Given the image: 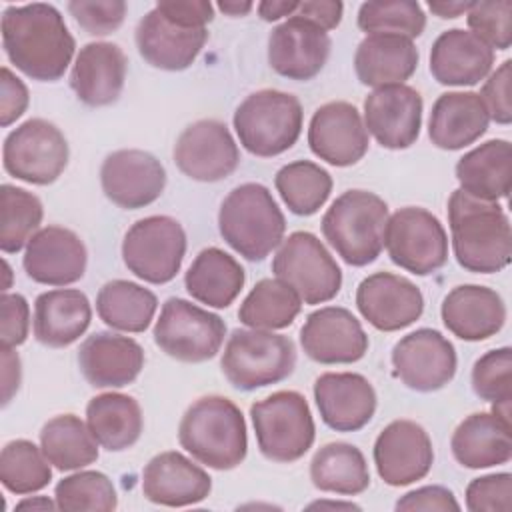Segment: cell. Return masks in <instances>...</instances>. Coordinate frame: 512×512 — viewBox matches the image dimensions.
Returning <instances> with one entry per match:
<instances>
[{"mask_svg": "<svg viewBox=\"0 0 512 512\" xmlns=\"http://www.w3.org/2000/svg\"><path fill=\"white\" fill-rule=\"evenodd\" d=\"M356 308L376 330L396 332L422 316L424 296L420 288L404 276L374 272L358 284Z\"/></svg>", "mask_w": 512, "mask_h": 512, "instance_id": "ffe728a7", "label": "cell"}, {"mask_svg": "<svg viewBox=\"0 0 512 512\" xmlns=\"http://www.w3.org/2000/svg\"><path fill=\"white\" fill-rule=\"evenodd\" d=\"M86 246L80 236L62 226L38 230L26 244L22 258L24 272L38 284L68 286L86 272Z\"/></svg>", "mask_w": 512, "mask_h": 512, "instance_id": "603a6c76", "label": "cell"}, {"mask_svg": "<svg viewBox=\"0 0 512 512\" xmlns=\"http://www.w3.org/2000/svg\"><path fill=\"white\" fill-rule=\"evenodd\" d=\"M0 202V248L6 254H16L38 232L44 216L42 202L32 192L12 184H2Z\"/></svg>", "mask_w": 512, "mask_h": 512, "instance_id": "7bdbcfd3", "label": "cell"}, {"mask_svg": "<svg viewBox=\"0 0 512 512\" xmlns=\"http://www.w3.org/2000/svg\"><path fill=\"white\" fill-rule=\"evenodd\" d=\"M448 222L454 256L464 270L494 274L510 264L512 230L498 202L478 200L458 188L448 198Z\"/></svg>", "mask_w": 512, "mask_h": 512, "instance_id": "7a4b0ae2", "label": "cell"}, {"mask_svg": "<svg viewBox=\"0 0 512 512\" xmlns=\"http://www.w3.org/2000/svg\"><path fill=\"white\" fill-rule=\"evenodd\" d=\"M332 40L320 26L292 14L268 38V64L288 80H310L326 64Z\"/></svg>", "mask_w": 512, "mask_h": 512, "instance_id": "44dd1931", "label": "cell"}, {"mask_svg": "<svg viewBox=\"0 0 512 512\" xmlns=\"http://www.w3.org/2000/svg\"><path fill=\"white\" fill-rule=\"evenodd\" d=\"M30 308L22 294L4 292L0 298V342L4 348L20 346L28 338Z\"/></svg>", "mask_w": 512, "mask_h": 512, "instance_id": "f5cc1de1", "label": "cell"}, {"mask_svg": "<svg viewBox=\"0 0 512 512\" xmlns=\"http://www.w3.org/2000/svg\"><path fill=\"white\" fill-rule=\"evenodd\" d=\"M490 116L476 92H446L432 106L428 136L442 150H462L488 130Z\"/></svg>", "mask_w": 512, "mask_h": 512, "instance_id": "4dcf8cb0", "label": "cell"}, {"mask_svg": "<svg viewBox=\"0 0 512 512\" xmlns=\"http://www.w3.org/2000/svg\"><path fill=\"white\" fill-rule=\"evenodd\" d=\"M86 424L96 442L108 452H122L134 446L144 428L138 400L120 392L94 396L86 406Z\"/></svg>", "mask_w": 512, "mask_h": 512, "instance_id": "8d00e7d4", "label": "cell"}, {"mask_svg": "<svg viewBox=\"0 0 512 512\" xmlns=\"http://www.w3.org/2000/svg\"><path fill=\"white\" fill-rule=\"evenodd\" d=\"M2 164L16 180L46 186L64 172L68 142L56 124L44 118H30L6 136Z\"/></svg>", "mask_w": 512, "mask_h": 512, "instance_id": "7c38bea8", "label": "cell"}, {"mask_svg": "<svg viewBox=\"0 0 512 512\" xmlns=\"http://www.w3.org/2000/svg\"><path fill=\"white\" fill-rule=\"evenodd\" d=\"M218 230L234 252L250 262H262L282 244L286 218L266 186L246 182L222 200Z\"/></svg>", "mask_w": 512, "mask_h": 512, "instance_id": "277c9868", "label": "cell"}, {"mask_svg": "<svg viewBox=\"0 0 512 512\" xmlns=\"http://www.w3.org/2000/svg\"><path fill=\"white\" fill-rule=\"evenodd\" d=\"M470 6L472 2H428V10L438 18H458L460 14H466Z\"/></svg>", "mask_w": 512, "mask_h": 512, "instance_id": "94428289", "label": "cell"}, {"mask_svg": "<svg viewBox=\"0 0 512 512\" xmlns=\"http://www.w3.org/2000/svg\"><path fill=\"white\" fill-rule=\"evenodd\" d=\"M396 510H440V512H448V510H460V504L456 502L452 490L444 488V486H422L416 488L408 494H404L398 502H396Z\"/></svg>", "mask_w": 512, "mask_h": 512, "instance_id": "db71d44e", "label": "cell"}, {"mask_svg": "<svg viewBox=\"0 0 512 512\" xmlns=\"http://www.w3.org/2000/svg\"><path fill=\"white\" fill-rule=\"evenodd\" d=\"M254 8L252 2H238V0H228V2H218V10L228 14V16H244Z\"/></svg>", "mask_w": 512, "mask_h": 512, "instance_id": "be15d7a7", "label": "cell"}, {"mask_svg": "<svg viewBox=\"0 0 512 512\" xmlns=\"http://www.w3.org/2000/svg\"><path fill=\"white\" fill-rule=\"evenodd\" d=\"M128 60L118 44L90 42L80 48L70 86L80 102L88 106H108L118 100L126 80Z\"/></svg>", "mask_w": 512, "mask_h": 512, "instance_id": "f1b7e54d", "label": "cell"}, {"mask_svg": "<svg viewBox=\"0 0 512 512\" xmlns=\"http://www.w3.org/2000/svg\"><path fill=\"white\" fill-rule=\"evenodd\" d=\"M310 480L322 492L356 496L370 486V472L364 454L356 446L330 442L316 450L310 462Z\"/></svg>", "mask_w": 512, "mask_h": 512, "instance_id": "74e56055", "label": "cell"}, {"mask_svg": "<svg viewBox=\"0 0 512 512\" xmlns=\"http://www.w3.org/2000/svg\"><path fill=\"white\" fill-rule=\"evenodd\" d=\"M58 510L66 512H110L118 506L112 480L98 470H82L62 478L54 488Z\"/></svg>", "mask_w": 512, "mask_h": 512, "instance_id": "f6af8a7d", "label": "cell"}, {"mask_svg": "<svg viewBox=\"0 0 512 512\" xmlns=\"http://www.w3.org/2000/svg\"><path fill=\"white\" fill-rule=\"evenodd\" d=\"M368 334L346 308L326 306L308 314L300 328L304 354L318 364H352L368 352Z\"/></svg>", "mask_w": 512, "mask_h": 512, "instance_id": "ac0fdd59", "label": "cell"}, {"mask_svg": "<svg viewBox=\"0 0 512 512\" xmlns=\"http://www.w3.org/2000/svg\"><path fill=\"white\" fill-rule=\"evenodd\" d=\"M158 308L156 294L130 280H110L96 296L100 320L120 332H144Z\"/></svg>", "mask_w": 512, "mask_h": 512, "instance_id": "f35d334b", "label": "cell"}, {"mask_svg": "<svg viewBox=\"0 0 512 512\" xmlns=\"http://www.w3.org/2000/svg\"><path fill=\"white\" fill-rule=\"evenodd\" d=\"M472 390L492 404L512 400V350L508 346L490 350L474 362Z\"/></svg>", "mask_w": 512, "mask_h": 512, "instance_id": "7dc6e473", "label": "cell"}, {"mask_svg": "<svg viewBox=\"0 0 512 512\" xmlns=\"http://www.w3.org/2000/svg\"><path fill=\"white\" fill-rule=\"evenodd\" d=\"M314 508H342V510H360V506L352 504V502H312L308 506V510H314Z\"/></svg>", "mask_w": 512, "mask_h": 512, "instance_id": "e7e4bbea", "label": "cell"}, {"mask_svg": "<svg viewBox=\"0 0 512 512\" xmlns=\"http://www.w3.org/2000/svg\"><path fill=\"white\" fill-rule=\"evenodd\" d=\"M272 272L286 282L304 304L332 300L342 286V270L312 232H292L282 240Z\"/></svg>", "mask_w": 512, "mask_h": 512, "instance_id": "9c48e42d", "label": "cell"}, {"mask_svg": "<svg viewBox=\"0 0 512 512\" xmlns=\"http://www.w3.org/2000/svg\"><path fill=\"white\" fill-rule=\"evenodd\" d=\"M26 84L8 68H2V98H0V124L6 128L16 122L28 108Z\"/></svg>", "mask_w": 512, "mask_h": 512, "instance_id": "9f6ffc18", "label": "cell"}, {"mask_svg": "<svg viewBox=\"0 0 512 512\" xmlns=\"http://www.w3.org/2000/svg\"><path fill=\"white\" fill-rule=\"evenodd\" d=\"M466 508L472 512H508L512 508V476L498 472L474 478L466 488Z\"/></svg>", "mask_w": 512, "mask_h": 512, "instance_id": "f907efd6", "label": "cell"}, {"mask_svg": "<svg viewBox=\"0 0 512 512\" xmlns=\"http://www.w3.org/2000/svg\"><path fill=\"white\" fill-rule=\"evenodd\" d=\"M20 386V358L12 348L2 346V406H8Z\"/></svg>", "mask_w": 512, "mask_h": 512, "instance_id": "680465c9", "label": "cell"}, {"mask_svg": "<svg viewBox=\"0 0 512 512\" xmlns=\"http://www.w3.org/2000/svg\"><path fill=\"white\" fill-rule=\"evenodd\" d=\"M358 28L370 34H396L418 38L426 28V14L412 0L364 2L358 10Z\"/></svg>", "mask_w": 512, "mask_h": 512, "instance_id": "bcb514c9", "label": "cell"}, {"mask_svg": "<svg viewBox=\"0 0 512 512\" xmlns=\"http://www.w3.org/2000/svg\"><path fill=\"white\" fill-rule=\"evenodd\" d=\"M2 268H4V276H6V282L2 284V292H6V290L10 288V276H12V270H10V266H8V262H6V260L2 262Z\"/></svg>", "mask_w": 512, "mask_h": 512, "instance_id": "03108f58", "label": "cell"}, {"mask_svg": "<svg viewBox=\"0 0 512 512\" xmlns=\"http://www.w3.org/2000/svg\"><path fill=\"white\" fill-rule=\"evenodd\" d=\"M250 416L264 458L290 464L314 444L316 426L306 398L296 390H278L250 406Z\"/></svg>", "mask_w": 512, "mask_h": 512, "instance_id": "ba28073f", "label": "cell"}, {"mask_svg": "<svg viewBox=\"0 0 512 512\" xmlns=\"http://www.w3.org/2000/svg\"><path fill=\"white\" fill-rule=\"evenodd\" d=\"M300 296L278 278H262L242 300L238 318L248 328L280 330L300 314Z\"/></svg>", "mask_w": 512, "mask_h": 512, "instance_id": "60d3db41", "label": "cell"}, {"mask_svg": "<svg viewBox=\"0 0 512 512\" xmlns=\"http://www.w3.org/2000/svg\"><path fill=\"white\" fill-rule=\"evenodd\" d=\"M78 366L94 388H122L132 384L144 368L142 346L114 332H94L78 350Z\"/></svg>", "mask_w": 512, "mask_h": 512, "instance_id": "4316f807", "label": "cell"}, {"mask_svg": "<svg viewBox=\"0 0 512 512\" xmlns=\"http://www.w3.org/2000/svg\"><path fill=\"white\" fill-rule=\"evenodd\" d=\"M274 186L296 216L316 214L332 192V176L310 160H296L276 172Z\"/></svg>", "mask_w": 512, "mask_h": 512, "instance_id": "b9f144b4", "label": "cell"}, {"mask_svg": "<svg viewBox=\"0 0 512 512\" xmlns=\"http://www.w3.org/2000/svg\"><path fill=\"white\" fill-rule=\"evenodd\" d=\"M226 324L184 298H168L154 326L156 346L180 362H206L214 358L224 342Z\"/></svg>", "mask_w": 512, "mask_h": 512, "instance_id": "30bf717a", "label": "cell"}, {"mask_svg": "<svg viewBox=\"0 0 512 512\" xmlns=\"http://www.w3.org/2000/svg\"><path fill=\"white\" fill-rule=\"evenodd\" d=\"M396 378L416 392L444 388L456 374V350L452 342L432 328H418L402 336L392 348Z\"/></svg>", "mask_w": 512, "mask_h": 512, "instance_id": "5bb4252c", "label": "cell"}, {"mask_svg": "<svg viewBox=\"0 0 512 512\" xmlns=\"http://www.w3.org/2000/svg\"><path fill=\"white\" fill-rule=\"evenodd\" d=\"M126 2L122 0H72L68 2V12L74 16L76 24L92 36H106L120 28L126 16Z\"/></svg>", "mask_w": 512, "mask_h": 512, "instance_id": "681fc988", "label": "cell"}, {"mask_svg": "<svg viewBox=\"0 0 512 512\" xmlns=\"http://www.w3.org/2000/svg\"><path fill=\"white\" fill-rule=\"evenodd\" d=\"M298 4L300 2H294V0H264L256 6V10L262 20L276 22L282 16H292L298 10Z\"/></svg>", "mask_w": 512, "mask_h": 512, "instance_id": "91938a15", "label": "cell"}, {"mask_svg": "<svg viewBox=\"0 0 512 512\" xmlns=\"http://www.w3.org/2000/svg\"><path fill=\"white\" fill-rule=\"evenodd\" d=\"M100 184L110 202L126 210H138L160 198L166 186V170L150 152L124 148L106 156L100 168Z\"/></svg>", "mask_w": 512, "mask_h": 512, "instance_id": "e0dca14e", "label": "cell"}, {"mask_svg": "<svg viewBox=\"0 0 512 512\" xmlns=\"http://www.w3.org/2000/svg\"><path fill=\"white\" fill-rule=\"evenodd\" d=\"M58 508L56 506V500L52 502L50 498L46 496H34V498H24L16 504L14 510H54Z\"/></svg>", "mask_w": 512, "mask_h": 512, "instance_id": "6125c7cd", "label": "cell"}, {"mask_svg": "<svg viewBox=\"0 0 512 512\" xmlns=\"http://www.w3.org/2000/svg\"><path fill=\"white\" fill-rule=\"evenodd\" d=\"M364 126L382 148H410L422 126L420 92L406 84L374 88L364 100Z\"/></svg>", "mask_w": 512, "mask_h": 512, "instance_id": "2e32d148", "label": "cell"}, {"mask_svg": "<svg viewBox=\"0 0 512 512\" xmlns=\"http://www.w3.org/2000/svg\"><path fill=\"white\" fill-rule=\"evenodd\" d=\"M156 8L172 22L190 26V28H206V24L214 18V8L206 0H162Z\"/></svg>", "mask_w": 512, "mask_h": 512, "instance_id": "11a10c76", "label": "cell"}, {"mask_svg": "<svg viewBox=\"0 0 512 512\" xmlns=\"http://www.w3.org/2000/svg\"><path fill=\"white\" fill-rule=\"evenodd\" d=\"M510 82H512V62L504 60L484 82L480 98L486 106L490 120L496 124L512 122V104H510Z\"/></svg>", "mask_w": 512, "mask_h": 512, "instance_id": "816d5d0a", "label": "cell"}, {"mask_svg": "<svg viewBox=\"0 0 512 512\" xmlns=\"http://www.w3.org/2000/svg\"><path fill=\"white\" fill-rule=\"evenodd\" d=\"M302 118V104L294 94L266 88L246 96L232 122L240 144L250 154L272 158L296 144Z\"/></svg>", "mask_w": 512, "mask_h": 512, "instance_id": "8992f818", "label": "cell"}, {"mask_svg": "<svg viewBox=\"0 0 512 512\" xmlns=\"http://www.w3.org/2000/svg\"><path fill=\"white\" fill-rule=\"evenodd\" d=\"M206 40V28L176 24L156 6L136 26V46L140 56L150 66L168 72H180L192 66Z\"/></svg>", "mask_w": 512, "mask_h": 512, "instance_id": "d4e9b609", "label": "cell"}, {"mask_svg": "<svg viewBox=\"0 0 512 512\" xmlns=\"http://www.w3.org/2000/svg\"><path fill=\"white\" fill-rule=\"evenodd\" d=\"M296 366L290 338L272 330L236 328L222 352L220 368L226 380L244 392L286 380Z\"/></svg>", "mask_w": 512, "mask_h": 512, "instance_id": "52a82bcc", "label": "cell"}, {"mask_svg": "<svg viewBox=\"0 0 512 512\" xmlns=\"http://www.w3.org/2000/svg\"><path fill=\"white\" fill-rule=\"evenodd\" d=\"M386 224L388 206L378 194L348 190L322 216V234L346 264L366 266L384 248Z\"/></svg>", "mask_w": 512, "mask_h": 512, "instance_id": "5b68a950", "label": "cell"}, {"mask_svg": "<svg viewBox=\"0 0 512 512\" xmlns=\"http://www.w3.org/2000/svg\"><path fill=\"white\" fill-rule=\"evenodd\" d=\"M98 442L88 424L74 414H60L40 430V448L58 470H78L98 460Z\"/></svg>", "mask_w": 512, "mask_h": 512, "instance_id": "ab89813d", "label": "cell"}, {"mask_svg": "<svg viewBox=\"0 0 512 512\" xmlns=\"http://www.w3.org/2000/svg\"><path fill=\"white\" fill-rule=\"evenodd\" d=\"M494 64V50L476 34L452 28L442 32L430 50V72L444 86H474Z\"/></svg>", "mask_w": 512, "mask_h": 512, "instance_id": "f546056e", "label": "cell"}, {"mask_svg": "<svg viewBox=\"0 0 512 512\" xmlns=\"http://www.w3.org/2000/svg\"><path fill=\"white\" fill-rule=\"evenodd\" d=\"M308 146L332 166H352L368 152V132L360 112L350 102L322 104L308 126Z\"/></svg>", "mask_w": 512, "mask_h": 512, "instance_id": "7402d4cb", "label": "cell"}, {"mask_svg": "<svg viewBox=\"0 0 512 512\" xmlns=\"http://www.w3.org/2000/svg\"><path fill=\"white\" fill-rule=\"evenodd\" d=\"M246 274L240 262L228 252L210 246L190 264L184 286L188 294L212 308H228L244 286Z\"/></svg>", "mask_w": 512, "mask_h": 512, "instance_id": "d590c367", "label": "cell"}, {"mask_svg": "<svg viewBox=\"0 0 512 512\" xmlns=\"http://www.w3.org/2000/svg\"><path fill=\"white\" fill-rule=\"evenodd\" d=\"M460 190L486 202L508 198L512 182V148L508 140L494 138L466 152L456 162Z\"/></svg>", "mask_w": 512, "mask_h": 512, "instance_id": "e575fe53", "label": "cell"}, {"mask_svg": "<svg viewBox=\"0 0 512 512\" xmlns=\"http://www.w3.org/2000/svg\"><path fill=\"white\" fill-rule=\"evenodd\" d=\"M178 442L200 464L232 470L242 464L248 450L244 416L230 398L202 396L184 412Z\"/></svg>", "mask_w": 512, "mask_h": 512, "instance_id": "3957f363", "label": "cell"}, {"mask_svg": "<svg viewBox=\"0 0 512 512\" xmlns=\"http://www.w3.org/2000/svg\"><path fill=\"white\" fill-rule=\"evenodd\" d=\"M374 464L388 486H408L422 480L434 462L432 440L414 420L390 422L374 442Z\"/></svg>", "mask_w": 512, "mask_h": 512, "instance_id": "d6986e66", "label": "cell"}, {"mask_svg": "<svg viewBox=\"0 0 512 512\" xmlns=\"http://www.w3.org/2000/svg\"><path fill=\"white\" fill-rule=\"evenodd\" d=\"M466 22L484 44L492 50H508L512 44V2L490 0L472 2L466 12Z\"/></svg>", "mask_w": 512, "mask_h": 512, "instance_id": "c3c4849f", "label": "cell"}, {"mask_svg": "<svg viewBox=\"0 0 512 512\" xmlns=\"http://www.w3.org/2000/svg\"><path fill=\"white\" fill-rule=\"evenodd\" d=\"M92 308L84 292L58 288L42 292L34 302V338L50 348L76 342L90 326Z\"/></svg>", "mask_w": 512, "mask_h": 512, "instance_id": "1f68e13d", "label": "cell"}, {"mask_svg": "<svg viewBox=\"0 0 512 512\" xmlns=\"http://www.w3.org/2000/svg\"><path fill=\"white\" fill-rule=\"evenodd\" d=\"M510 428V424L492 412L466 416L450 440L456 462L474 470L506 464L512 458Z\"/></svg>", "mask_w": 512, "mask_h": 512, "instance_id": "836d02e7", "label": "cell"}, {"mask_svg": "<svg viewBox=\"0 0 512 512\" xmlns=\"http://www.w3.org/2000/svg\"><path fill=\"white\" fill-rule=\"evenodd\" d=\"M342 2H326V0H306L298 4L296 16L320 26L322 30H334L342 20Z\"/></svg>", "mask_w": 512, "mask_h": 512, "instance_id": "6f0895ef", "label": "cell"}, {"mask_svg": "<svg viewBox=\"0 0 512 512\" xmlns=\"http://www.w3.org/2000/svg\"><path fill=\"white\" fill-rule=\"evenodd\" d=\"M2 46L10 64L22 74L54 82L64 76L76 42L56 6L32 2L4 10Z\"/></svg>", "mask_w": 512, "mask_h": 512, "instance_id": "6da1fadb", "label": "cell"}, {"mask_svg": "<svg viewBox=\"0 0 512 512\" xmlns=\"http://www.w3.org/2000/svg\"><path fill=\"white\" fill-rule=\"evenodd\" d=\"M186 254V232L170 216H146L134 222L122 240L126 268L144 282H170Z\"/></svg>", "mask_w": 512, "mask_h": 512, "instance_id": "8fae6325", "label": "cell"}, {"mask_svg": "<svg viewBox=\"0 0 512 512\" xmlns=\"http://www.w3.org/2000/svg\"><path fill=\"white\" fill-rule=\"evenodd\" d=\"M440 316L456 338L480 342L502 330L506 306L496 290L478 284H462L446 294Z\"/></svg>", "mask_w": 512, "mask_h": 512, "instance_id": "83f0119b", "label": "cell"}, {"mask_svg": "<svg viewBox=\"0 0 512 512\" xmlns=\"http://www.w3.org/2000/svg\"><path fill=\"white\" fill-rule=\"evenodd\" d=\"M418 50L410 38L396 34H368L356 48L354 70L366 86L404 84L418 68Z\"/></svg>", "mask_w": 512, "mask_h": 512, "instance_id": "d6a6232c", "label": "cell"}, {"mask_svg": "<svg viewBox=\"0 0 512 512\" xmlns=\"http://www.w3.org/2000/svg\"><path fill=\"white\" fill-rule=\"evenodd\" d=\"M384 246L390 260L416 276L442 268L448 260V236L426 208L406 206L388 216Z\"/></svg>", "mask_w": 512, "mask_h": 512, "instance_id": "4fadbf2b", "label": "cell"}, {"mask_svg": "<svg viewBox=\"0 0 512 512\" xmlns=\"http://www.w3.org/2000/svg\"><path fill=\"white\" fill-rule=\"evenodd\" d=\"M52 480L50 462L30 440H12L0 452V482L12 494H32Z\"/></svg>", "mask_w": 512, "mask_h": 512, "instance_id": "ee69618b", "label": "cell"}, {"mask_svg": "<svg viewBox=\"0 0 512 512\" xmlns=\"http://www.w3.org/2000/svg\"><path fill=\"white\" fill-rule=\"evenodd\" d=\"M210 490L208 472L176 450L156 454L142 470V494L160 506H192L202 502Z\"/></svg>", "mask_w": 512, "mask_h": 512, "instance_id": "484cf974", "label": "cell"}, {"mask_svg": "<svg viewBox=\"0 0 512 512\" xmlns=\"http://www.w3.org/2000/svg\"><path fill=\"white\" fill-rule=\"evenodd\" d=\"M178 170L198 182H218L230 176L240 164L238 146L220 120H198L184 128L174 144Z\"/></svg>", "mask_w": 512, "mask_h": 512, "instance_id": "9a60e30c", "label": "cell"}, {"mask_svg": "<svg viewBox=\"0 0 512 512\" xmlns=\"http://www.w3.org/2000/svg\"><path fill=\"white\" fill-rule=\"evenodd\" d=\"M314 400L322 422L336 432L364 428L376 412V392L356 372H326L314 382Z\"/></svg>", "mask_w": 512, "mask_h": 512, "instance_id": "cb8c5ba5", "label": "cell"}]
</instances>
